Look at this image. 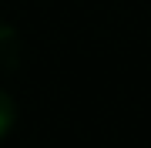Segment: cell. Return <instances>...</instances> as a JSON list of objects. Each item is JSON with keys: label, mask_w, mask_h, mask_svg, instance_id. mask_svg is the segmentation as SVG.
Returning a JSON list of instances; mask_svg holds the SVG:
<instances>
[{"label": "cell", "mask_w": 151, "mask_h": 148, "mask_svg": "<svg viewBox=\"0 0 151 148\" xmlns=\"http://www.w3.org/2000/svg\"><path fill=\"white\" fill-rule=\"evenodd\" d=\"M17 54H20V44H17V34L0 24V67H14L17 64Z\"/></svg>", "instance_id": "6da1fadb"}, {"label": "cell", "mask_w": 151, "mask_h": 148, "mask_svg": "<svg viewBox=\"0 0 151 148\" xmlns=\"http://www.w3.org/2000/svg\"><path fill=\"white\" fill-rule=\"evenodd\" d=\"M14 121H17V104H14L10 94L0 88V138H4V135L14 128Z\"/></svg>", "instance_id": "7a4b0ae2"}]
</instances>
